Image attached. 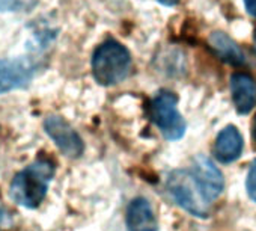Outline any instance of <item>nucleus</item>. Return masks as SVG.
I'll use <instances>...</instances> for the list:
<instances>
[{"instance_id": "f257e3e1", "label": "nucleus", "mask_w": 256, "mask_h": 231, "mask_svg": "<svg viewBox=\"0 0 256 231\" xmlns=\"http://www.w3.org/2000/svg\"><path fill=\"white\" fill-rule=\"evenodd\" d=\"M54 172L56 166L48 157L41 156L34 160L12 178L10 186L12 201L26 208H38L47 196Z\"/></svg>"}, {"instance_id": "f03ea898", "label": "nucleus", "mask_w": 256, "mask_h": 231, "mask_svg": "<svg viewBox=\"0 0 256 231\" xmlns=\"http://www.w3.org/2000/svg\"><path fill=\"white\" fill-rule=\"evenodd\" d=\"M132 55L120 43L107 40L92 56V74L96 83L113 86L125 80L132 71Z\"/></svg>"}, {"instance_id": "7ed1b4c3", "label": "nucleus", "mask_w": 256, "mask_h": 231, "mask_svg": "<svg viewBox=\"0 0 256 231\" xmlns=\"http://www.w3.org/2000/svg\"><path fill=\"white\" fill-rule=\"evenodd\" d=\"M168 190L175 202L196 217H208L210 199L202 192L192 171L176 169L168 178Z\"/></svg>"}, {"instance_id": "20e7f679", "label": "nucleus", "mask_w": 256, "mask_h": 231, "mask_svg": "<svg viewBox=\"0 0 256 231\" xmlns=\"http://www.w3.org/2000/svg\"><path fill=\"white\" fill-rule=\"evenodd\" d=\"M150 115L154 124L168 141H178L186 133V121L178 110V97L168 89L156 94L150 106Z\"/></svg>"}, {"instance_id": "39448f33", "label": "nucleus", "mask_w": 256, "mask_h": 231, "mask_svg": "<svg viewBox=\"0 0 256 231\" xmlns=\"http://www.w3.org/2000/svg\"><path fill=\"white\" fill-rule=\"evenodd\" d=\"M41 64L32 58L0 59V94H8L30 85Z\"/></svg>"}, {"instance_id": "423d86ee", "label": "nucleus", "mask_w": 256, "mask_h": 231, "mask_svg": "<svg viewBox=\"0 0 256 231\" xmlns=\"http://www.w3.org/2000/svg\"><path fill=\"white\" fill-rule=\"evenodd\" d=\"M44 130L66 157L77 159L83 154V139L65 118L59 117V115H48L44 120Z\"/></svg>"}, {"instance_id": "0eeeda50", "label": "nucleus", "mask_w": 256, "mask_h": 231, "mask_svg": "<svg viewBox=\"0 0 256 231\" xmlns=\"http://www.w3.org/2000/svg\"><path fill=\"white\" fill-rule=\"evenodd\" d=\"M192 172H193L198 184L200 186L202 192L205 193V196L210 201H214L216 198L220 196V193L223 192V187H224V180H223V174L211 162V159H208L205 156L194 157Z\"/></svg>"}, {"instance_id": "6e6552de", "label": "nucleus", "mask_w": 256, "mask_h": 231, "mask_svg": "<svg viewBox=\"0 0 256 231\" xmlns=\"http://www.w3.org/2000/svg\"><path fill=\"white\" fill-rule=\"evenodd\" d=\"M230 94L238 113L246 115L256 106V80L246 73H235L230 77Z\"/></svg>"}, {"instance_id": "1a4fd4ad", "label": "nucleus", "mask_w": 256, "mask_h": 231, "mask_svg": "<svg viewBox=\"0 0 256 231\" xmlns=\"http://www.w3.org/2000/svg\"><path fill=\"white\" fill-rule=\"evenodd\" d=\"M128 231H158V222L148 199L134 198L126 207Z\"/></svg>"}, {"instance_id": "9d476101", "label": "nucleus", "mask_w": 256, "mask_h": 231, "mask_svg": "<svg viewBox=\"0 0 256 231\" xmlns=\"http://www.w3.org/2000/svg\"><path fill=\"white\" fill-rule=\"evenodd\" d=\"M242 151V136L235 126L224 127L216 139L214 156L222 163L235 162Z\"/></svg>"}, {"instance_id": "9b49d317", "label": "nucleus", "mask_w": 256, "mask_h": 231, "mask_svg": "<svg viewBox=\"0 0 256 231\" xmlns=\"http://www.w3.org/2000/svg\"><path fill=\"white\" fill-rule=\"evenodd\" d=\"M210 47L212 52L226 64H230L234 67H241L246 64L244 52L240 49V46L229 38L224 32H212L210 35Z\"/></svg>"}, {"instance_id": "f8f14e48", "label": "nucleus", "mask_w": 256, "mask_h": 231, "mask_svg": "<svg viewBox=\"0 0 256 231\" xmlns=\"http://www.w3.org/2000/svg\"><path fill=\"white\" fill-rule=\"evenodd\" d=\"M32 7V0H0V13H22Z\"/></svg>"}, {"instance_id": "ddd939ff", "label": "nucleus", "mask_w": 256, "mask_h": 231, "mask_svg": "<svg viewBox=\"0 0 256 231\" xmlns=\"http://www.w3.org/2000/svg\"><path fill=\"white\" fill-rule=\"evenodd\" d=\"M246 190H247V195L250 196V199L256 202V160H253V163L248 169V174L246 178Z\"/></svg>"}, {"instance_id": "4468645a", "label": "nucleus", "mask_w": 256, "mask_h": 231, "mask_svg": "<svg viewBox=\"0 0 256 231\" xmlns=\"http://www.w3.org/2000/svg\"><path fill=\"white\" fill-rule=\"evenodd\" d=\"M10 223H11V216H10L8 210L4 205H0V229L6 228Z\"/></svg>"}, {"instance_id": "2eb2a0df", "label": "nucleus", "mask_w": 256, "mask_h": 231, "mask_svg": "<svg viewBox=\"0 0 256 231\" xmlns=\"http://www.w3.org/2000/svg\"><path fill=\"white\" fill-rule=\"evenodd\" d=\"M244 7H246L247 13L253 19H256V0H244Z\"/></svg>"}, {"instance_id": "dca6fc26", "label": "nucleus", "mask_w": 256, "mask_h": 231, "mask_svg": "<svg viewBox=\"0 0 256 231\" xmlns=\"http://www.w3.org/2000/svg\"><path fill=\"white\" fill-rule=\"evenodd\" d=\"M158 2L162 5H164V7H175L180 2V0H158Z\"/></svg>"}, {"instance_id": "f3484780", "label": "nucleus", "mask_w": 256, "mask_h": 231, "mask_svg": "<svg viewBox=\"0 0 256 231\" xmlns=\"http://www.w3.org/2000/svg\"><path fill=\"white\" fill-rule=\"evenodd\" d=\"M253 139H254V144H256V117H254V121H253Z\"/></svg>"}, {"instance_id": "a211bd4d", "label": "nucleus", "mask_w": 256, "mask_h": 231, "mask_svg": "<svg viewBox=\"0 0 256 231\" xmlns=\"http://www.w3.org/2000/svg\"><path fill=\"white\" fill-rule=\"evenodd\" d=\"M254 47H256V32H254Z\"/></svg>"}]
</instances>
